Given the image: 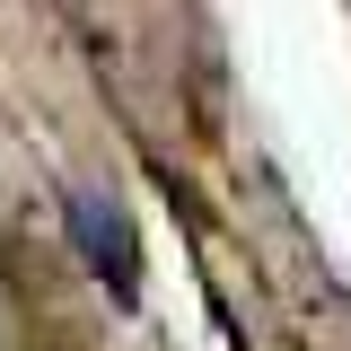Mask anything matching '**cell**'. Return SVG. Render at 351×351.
<instances>
[{
  "mask_svg": "<svg viewBox=\"0 0 351 351\" xmlns=\"http://www.w3.org/2000/svg\"><path fill=\"white\" fill-rule=\"evenodd\" d=\"M71 211V237H80V255H88V272L114 290V299H141V246H132V219H123V202L114 193H71L62 202Z\"/></svg>",
  "mask_w": 351,
  "mask_h": 351,
  "instance_id": "cell-1",
  "label": "cell"
}]
</instances>
